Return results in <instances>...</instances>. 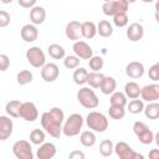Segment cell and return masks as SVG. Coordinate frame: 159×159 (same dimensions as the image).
Listing matches in <instances>:
<instances>
[{
	"instance_id": "obj_1",
	"label": "cell",
	"mask_w": 159,
	"mask_h": 159,
	"mask_svg": "<svg viewBox=\"0 0 159 159\" xmlns=\"http://www.w3.org/2000/svg\"><path fill=\"white\" fill-rule=\"evenodd\" d=\"M65 122V113L61 108L53 107L41 116V125L53 138H60L62 134V125Z\"/></svg>"
},
{
	"instance_id": "obj_2",
	"label": "cell",
	"mask_w": 159,
	"mask_h": 159,
	"mask_svg": "<svg viewBox=\"0 0 159 159\" xmlns=\"http://www.w3.org/2000/svg\"><path fill=\"white\" fill-rule=\"evenodd\" d=\"M83 127V117L78 113L71 114L67 119H65L62 125V134L66 137H76L80 134Z\"/></svg>"
},
{
	"instance_id": "obj_3",
	"label": "cell",
	"mask_w": 159,
	"mask_h": 159,
	"mask_svg": "<svg viewBox=\"0 0 159 159\" xmlns=\"http://www.w3.org/2000/svg\"><path fill=\"white\" fill-rule=\"evenodd\" d=\"M86 124L91 130L103 133L108 128V119L103 113L92 111L86 117Z\"/></svg>"
},
{
	"instance_id": "obj_4",
	"label": "cell",
	"mask_w": 159,
	"mask_h": 159,
	"mask_svg": "<svg viewBox=\"0 0 159 159\" xmlns=\"http://www.w3.org/2000/svg\"><path fill=\"white\" fill-rule=\"evenodd\" d=\"M77 101L80 104L87 109H94L99 104V99L92 87H82L77 92Z\"/></svg>"
},
{
	"instance_id": "obj_5",
	"label": "cell",
	"mask_w": 159,
	"mask_h": 159,
	"mask_svg": "<svg viewBox=\"0 0 159 159\" xmlns=\"http://www.w3.org/2000/svg\"><path fill=\"white\" fill-rule=\"evenodd\" d=\"M133 132L137 135L138 140L142 144H144V145L150 144V143L154 142V133L149 129V127L144 122H140V120L134 122V124H133Z\"/></svg>"
},
{
	"instance_id": "obj_6",
	"label": "cell",
	"mask_w": 159,
	"mask_h": 159,
	"mask_svg": "<svg viewBox=\"0 0 159 159\" xmlns=\"http://www.w3.org/2000/svg\"><path fill=\"white\" fill-rule=\"evenodd\" d=\"M26 60L35 68H42L46 65L45 53L39 46H32L26 51Z\"/></svg>"
},
{
	"instance_id": "obj_7",
	"label": "cell",
	"mask_w": 159,
	"mask_h": 159,
	"mask_svg": "<svg viewBox=\"0 0 159 159\" xmlns=\"http://www.w3.org/2000/svg\"><path fill=\"white\" fill-rule=\"evenodd\" d=\"M128 7L129 4H127L124 0H111L102 5V11L106 16H114L119 12H127Z\"/></svg>"
},
{
	"instance_id": "obj_8",
	"label": "cell",
	"mask_w": 159,
	"mask_h": 159,
	"mask_svg": "<svg viewBox=\"0 0 159 159\" xmlns=\"http://www.w3.org/2000/svg\"><path fill=\"white\" fill-rule=\"evenodd\" d=\"M12 153L17 159H32L34 153H32V147L27 140H17L12 145Z\"/></svg>"
},
{
	"instance_id": "obj_9",
	"label": "cell",
	"mask_w": 159,
	"mask_h": 159,
	"mask_svg": "<svg viewBox=\"0 0 159 159\" xmlns=\"http://www.w3.org/2000/svg\"><path fill=\"white\" fill-rule=\"evenodd\" d=\"M114 153L120 159H143L144 157L132 149V147L125 142H118L114 145Z\"/></svg>"
},
{
	"instance_id": "obj_10",
	"label": "cell",
	"mask_w": 159,
	"mask_h": 159,
	"mask_svg": "<svg viewBox=\"0 0 159 159\" xmlns=\"http://www.w3.org/2000/svg\"><path fill=\"white\" fill-rule=\"evenodd\" d=\"M72 50H73L75 55H76L77 57H80L81 60H89V58L93 56V50H92V47H91L87 42H84V41H82V40L75 41V43H73V46H72Z\"/></svg>"
},
{
	"instance_id": "obj_11",
	"label": "cell",
	"mask_w": 159,
	"mask_h": 159,
	"mask_svg": "<svg viewBox=\"0 0 159 159\" xmlns=\"http://www.w3.org/2000/svg\"><path fill=\"white\" fill-rule=\"evenodd\" d=\"M66 37L71 41H78L82 37V22L77 20H72L66 25L65 29Z\"/></svg>"
},
{
	"instance_id": "obj_12",
	"label": "cell",
	"mask_w": 159,
	"mask_h": 159,
	"mask_svg": "<svg viewBox=\"0 0 159 159\" xmlns=\"http://www.w3.org/2000/svg\"><path fill=\"white\" fill-rule=\"evenodd\" d=\"M20 117L26 122H35L39 117V111L36 104L32 102H24L20 109Z\"/></svg>"
},
{
	"instance_id": "obj_13",
	"label": "cell",
	"mask_w": 159,
	"mask_h": 159,
	"mask_svg": "<svg viewBox=\"0 0 159 159\" xmlns=\"http://www.w3.org/2000/svg\"><path fill=\"white\" fill-rule=\"evenodd\" d=\"M140 97L143 101H147V102H157L159 99V84L152 83V84L144 86L142 88Z\"/></svg>"
},
{
	"instance_id": "obj_14",
	"label": "cell",
	"mask_w": 159,
	"mask_h": 159,
	"mask_svg": "<svg viewBox=\"0 0 159 159\" xmlns=\"http://www.w3.org/2000/svg\"><path fill=\"white\" fill-rule=\"evenodd\" d=\"M60 75V70L58 66L56 63H46L42 68H41V77L45 82H53L57 80Z\"/></svg>"
},
{
	"instance_id": "obj_15",
	"label": "cell",
	"mask_w": 159,
	"mask_h": 159,
	"mask_svg": "<svg viewBox=\"0 0 159 159\" xmlns=\"http://www.w3.org/2000/svg\"><path fill=\"white\" fill-rule=\"evenodd\" d=\"M144 72H145L144 65L139 61H132L125 66V73L129 78H133V80L140 78L143 77Z\"/></svg>"
},
{
	"instance_id": "obj_16",
	"label": "cell",
	"mask_w": 159,
	"mask_h": 159,
	"mask_svg": "<svg viewBox=\"0 0 159 159\" xmlns=\"http://www.w3.org/2000/svg\"><path fill=\"white\" fill-rule=\"evenodd\" d=\"M20 35H21V39L25 42H34L39 37V30H37L36 25H34V24H26V25H24L21 27Z\"/></svg>"
},
{
	"instance_id": "obj_17",
	"label": "cell",
	"mask_w": 159,
	"mask_h": 159,
	"mask_svg": "<svg viewBox=\"0 0 159 159\" xmlns=\"http://www.w3.org/2000/svg\"><path fill=\"white\" fill-rule=\"evenodd\" d=\"M14 130L12 120L6 116H0V140H6Z\"/></svg>"
},
{
	"instance_id": "obj_18",
	"label": "cell",
	"mask_w": 159,
	"mask_h": 159,
	"mask_svg": "<svg viewBox=\"0 0 159 159\" xmlns=\"http://www.w3.org/2000/svg\"><path fill=\"white\" fill-rule=\"evenodd\" d=\"M144 36V29L139 22H133L127 29V37L132 42H137L142 40Z\"/></svg>"
},
{
	"instance_id": "obj_19",
	"label": "cell",
	"mask_w": 159,
	"mask_h": 159,
	"mask_svg": "<svg viewBox=\"0 0 159 159\" xmlns=\"http://www.w3.org/2000/svg\"><path fill=\"white\" fill-rule=\"evenodd\" d=\"M56 145L53 143H42L37 149V158L39 159H51L56 155Z\"/></svg>"
},
{
	"instance_id": "obj_20",
	"label": "cell",
	"mask_w": 159,
	"mask_h": 159,
	"mask_svg": "<svg viewBox=\"0 0 159 159\" xmlns=\"http://www.w3.org/2000/svg\"><path fill=\"white\" fill-rule=\"evenodd\" d=\"M46 19V10L42 6H34L30 10V20L34 25H41L43 24Z\"/></svg>"
},
{
	"instance_id": "obj_21",
	"label": "cell",
	"mask_w": 159,
	"mask_h": 159,
	"mask_svg": "<svg viewBox=\"0 0 159 159\" xmlns=\"http://www.w3.org/2000/svg\"><path fill=\"white\" fill-rule=\"evenodd\" d=\"M22 102H20L19 99H12L9 101L5 106V112L7 113V116L12 117V118H19L20 117V109H21Z\"/></svg>"
},
{
	"instance_id": "obj_22",
	"label": "cell",
	"mask_w": 159,
	"mask_h": 159,
	"mask_svg": "<svg viewBox=\"0 0 159 159\" xmlns=\"http://www.w3.org/2000/svg\"><path fill=\"white\" fill-rule=\"evenodd\" d=\"M116 88H117V82L111 76H106L104 80H103V82H102V84H101V87H99L101 92L103 94H106V96L107 94H112L116 91Z\"/></svg>"
},
{
	"instance_id": "obj_23",
	"label": "cell",
	"mask_w": 159,
	"mask_h": 159,
	"mask_svg": "<svg viewBox=\"0 0 159 159\" xmlns=\"http://www.w3.org/2000/svg\"><path fill=\"white\" fill-rule=\"evenodd\" d=\"M140 92H142V88L139 87V84H138L137 82L130 81V82L125 83V86H124V93H125V96H127L128 98H130V99L138 98V97L140 96Z\"/></svg>"
},
{
	"instance_id": "obj_24",
	"label": "cell",
	"mask_w": 159,
	"mask_h": 159,
	"mask_svg": "<svg viewBox=\"0 0 159 159\" xmlns=\"http://www.w3.org/2000/svg\"><path fill=\"white\" fill-rule=\"evenodd\" d=\"M104 75L101 73L99 71H92L88 73V78H87V83L89 84V87L92 88H99L103 80H104Z\"/></svg>"
},
{
	"instance_id": "obj_25",
	"label": "cell",
	"mask_w": 159,
	"mask_h": 159,
	"mask_svg": "<svg viewBox=\"0 0 159 159\" xmlns=\"http://www.w3.org/2000/svg\"><path fill=\"white\" fill-rule=\"evenodd\" d=\"M97 34L101 37H109L113 34L112 24L108 20H101L97 25Z\"/></svg>"
},
{
	"instance_id": "obj_26",
	"label": "cell",
	"mask_w": 159,
	"mask_h": 159,
	"mask_svg": "<svg viewBox=\"0 0 159 159\" xmlns=\"http://www.w3.org/2000/svg\"><path fill=\"white\" fill-rule=\"evenodd\" d=\"M97 34V25L93 21H84L82 22V37L84 39H93Z\"/></svg>"
},
{
	"instance_id": "obj_27",
	"label": "cell",
	"mask_w": 159,
	"mask_h": 159,
	"mask_svg": "<svg viewBox=\"0 0 159 159\" xmlns=\"http://www.w3.org/2000/svg\"><path fill=\"white\" fill-rule=\"evenodd\" d=\"M96 140H97V138H96V134L93 133V130H83L80 135L81 144L83 147H87V148L93 147L96 144Z\"/></svg>"
},
{
	"instance_id": "obj_28",
	"label": "cell",
	"mask_w": 159,
	"mask_h": 159,
	"mask_svg": "<svg viewBox=\"0 0 159 159\" xmlns=\"http://www.w3.org/2000/svg\"><path fill=\"white\" fill-rule=\"evenodd\" d=\"M47 52L48 55L55 58V60H61V58H65L66 57V51L65 48L58 45V43H51L48 47H47Z\"/></svg>"
},
{
	"instance_id": "obj_29",
	"label": "cell",
	"mask_w": 159,
	"mask_h": 159,
	"mask_svg": "<svg viewBox=\"0 0 159 159\" xmlns=\"http://www.w3.org/2000/svg\"><path fill=\"white\" fill-rule=\"evenodd\" d=\"M144 114L149 119H158L159 118V103L158 102H149L148 106L144 107Z\"/></svg>"
},
{
	"instance_id": "obj_30",
	"label": "cell",
	"mask_w": 159,
	"mask_h": 159,
	"mask_svg": "<svg viewBox=\"0 0 159 159\" xmlns=\"http://www.w3.org/2000/svg\"><path fill=\"white\" fill-rule=\"evenodd\" d=\"M88 71L83 67H77L73 72V81L76 84L82 86L84 83H87V78H88Z\"/></svg>"
},
{
	"instance_id": "obj_31",
	"label": "cell",
	"mask_w": 159,
	"mask_h": 159,
	"mask_svg": "<svg viewBox=\"0 0 159 159\" xmlns=\"http://www.w3.org/2000/svg\"><path fill=\"white\" fill-rule=\"evenodd\" d=\"M127 98L128 97L125 96V93H123V92H116L114 91L111 94L109 103H111V106H122V107H125L128 104Z\"/></svg>"
},
{
	"instance_id": "obj_32",
	"label": "cell",
	"mask_w": 159,
	"mask_h": 159,
	"mask_svg": "<svg viewBox=\"0 0 159 159\" xmlns=\"http://www.w3.org/2000/svg\"><path fill=\"white\" fill-rule=\"evenodd\" d=\"M45 139H46V134L42 129H39V128H35L31 130L30 133V142L35 145H41L42 143H45Z\"/></svg>"
},
{
	"instance_id": "obj_33",
	"label": "cell",
	"mask_w": 159,
	"mask_h": 159,
	"mask_svg": "<svg viewBox=\"0 0 159 159\" xmlns=\"http://www.w3.org/2000/svg\"><path fill=\"white\" fill-rule=\"evenodd\" d=\"M114 152V144L111 139H104L99 144V153L102 157H111Z\"/></svg>"
},
{
	"instance_id": "obj_34",
	"label": "cell",
	"mask_w": 159,
	"mask_h": 159,
	"mask_svg": "<svg viewBox=\"0 0 159 159\" xmlns=\"http://www.w3.org/2000/svg\"><path fill=\"white\" fill-rule=\"evenodd\" d=\"M127 107H128V111H129V113H132V114H139V113H142L143 111H144V103H143V99H138V98H134V99H132L128 104H127Z\"/></svg>"
},
{
	"instance_id": "obj_35",
	"label": "cell",
	"mask_w": 159,
	"mask_h": 159,
	"mask_svg": "<svg viewBox=\"0 0 159 159\" xmlns=\"http://www.w3.org/2000/svg\"><path fill=\"white\" fill-rule=\"evenodd\" d=\"M32 78H34L32 72L29 71V70H22V71H20V72L17 73V76H16V81H17V83H19L20 86H25V84L31 83V82H32Z\"/></svg>"
},
{
	"instance_id": "obj_36",
	"label": "cell",
	"mask_w": 159,
	"mask_h": 159,
	"mask_svg": "<svg viewBox=\"0 0 159 159\" xmlns=\"http://www.w3.org/2000/svg\"><path fill=\"white\" fill-rule=\"evenodd\" d=\"M108 114H109V117L112 119L119 120V119H122L125 116V109L122 106H109Z\"/></svg>"
},
{
	"instance_id": "obj_37",
	"label": "cell",
	"mask_w": 159,
	"mask_h": 159,
	"mask_svg": "<svg viewBox=\"0 0 159 159\" xmlns=\"http://www.w3.org/2000/svg\"><path fill=\"white\" fill-rule=\"evenodd\" d=\"M80 61H81V58L77 57L76 55H70V56L65 57L63 66L68 70H76L77 67H80Z\"/></svg>"
},
{
	"instance_id": "obj_38",
	"label": "cell",
	"mask_w": 159,
	"mask_h": 159,
	"mask_svg": "<svg viewBox=\"0 0 159 159\" xmlns=\"http://www.w3.org/2000/svg\"><path fill=\"white\" fill-rule=\"evenodd\" d=\"M128 21H129V19H128L127 12H119V14H117V15L113 16V22H114V25L117 27H124V26H127L128 25Z\"/></svg>"
},
{
	"instance_id": "obj_39",
	"label": "cell",
	"mask_w": 159,
	"mask_h": 159,
	"mask_svg": "<svg viewBox=\"0 0 159 159\" xmlns=\"http://www.w3.org/2000/svg\"><path fill=\"white\" fill-rule=\"evenodd\" d=\"M104 62H103V58L101 56H92L88 61V66L92 71H99L102 70Z\"/></svg>"
},
{
	"instance_id": "obj_40",
	"label": "cell",
	"mask_w": 159,
	"mask_h": 159,
	"mask_svg": "<svg viewBox=\"0 0 159 159\" xmlns=\"http://www.w3.org/2000/svg\"><path fill=\"white\" fill-rule=\"evenodd\" d=\"M148 76L152 81H159V62L152 65L148 70Z\"/></svg>"
},
{
	"instance_id": "obj_41",
	"label": "cell",
	"mask_w": 159,
	"mask_h": 159,
	"mask_svg": "<svg viewBox=\"0 0 159 159\" xmlns=\"http://www.w3.org/2000/svg\"><path fill=\"white\" fill-rule=\"evenodd\" d=\"M10 24V15L7 11L1 10L0 11V27H6Z\"/></svg>"
},
{
	"instance_id": "obj_42",
	"label": "cell",
	"mask_w": 159,
	"mask_h": 159,
	"mask_svg": "<svg viewBox=\"0 0 159 159\" xmlns=\"http://www.w3.org/2000/svg\"><path fill=\"white\" fill-rule=\"evenodd\" d=\"M9 66H10V58L5 53H1L0 55V70L4 72L7 70Z\"/></svg>"
},
{
	"instance_id": "obj_43",
	"label": "cell",
	"mask_w": 159,
	"mask_h": 159,
	"mask_svg": "<svg viewBox=\"0 0 159 159\" xmlns=\"http://www.w3.org/2000/svg\"><path fill=\"white\" fill-rule=\"evenodd\" d=\"M36 1L37 0H17L19 5L25 9H32L34 6H36Z\"/></svg>"
},
{
	"instance_id": "obj_44",
	"label": "cell",
	"mask_w": 159,
	"mask_h": 159,
	"mask_svg": "<svg viewBox=\"0 0 159 159\" xmlns=\"http://www.w3.org/2000/svg\"><path fill=\"white\" fill-rule=\"evenodd\" d=\"M84 157H86L84 153L83 152H80V150H73L68 155L70 159H84Z\"/></svg>"
},
{
	"instance_id": "obj_45",
	"label": "cell",
	"mask_w": 159,
	"mask_h": 159,
	"mask_svg": "<svg viewBox=\"0 0 159 159\" xmlns=\"http://www.w3.org/2000/svg\"><path fill=\"white\" fill-rule=\"evenodd\" d=\"M149 158L150 159H159V149H152L149 152Z\"/></svg>"
},
{
	"instance_id": "obj_46",
	"label": "cell",
	"mask_w": 159,
	"mask_h": 159,
	"mask_svg": "<svg viewBox=\"0 0 159 159\" xmlns=\"http://www.w3.org/2000/svg\"><path fill=\"white\" fill-rule=\"evenodd\" d=\"M154 142H155V143H157V145L159 147V130L154 134Z\"/></svg>"
},
{
	"instance_id": "obj_47",
	"label": "cell",
	"mask_w": 159,
	"mask_h": 159,
	"mask_svg": "<svg viewBox=\"0 0 159 159\" xmlns=\"http://www.w3.org/2000/svg\"><path fill=\"white\" fill-rule=\"evenodd\" d=\"M154 17H155V21L159 24V11H155V14H154Z\"/></svg>"
},
{
	"instance_id": "obj_48",
	"label": "cell",
	"mask_w": 159,
	"mask_h": 159,
	"mask_svg": "<svg viewBox=\"0 0 159 159\" xmlns=\"http://www.w3.org/2000/svg\"><path fill=\"white\" fill-rule=\"evenodd\" d=\"M2 4H11L12 2V0H0Z\"/></svg>"
},
{
	"instance_id": "obj_49",
	"label": "cell",
	"mask_w": 159,
	"mask_h": 159,
	"mask_svg": "<svg viewBox=\"0 0 159 159\" xmlns=\"http://www.w3.org/2000/svg\"><path fill=\"white\" fill-rule=\"evenodd\" d=\"M155 11H159V0H157L155 2Z\"/></svg>"
},
{
	"instance_id": "obj_50",
	"label": "cell",
	"mask_w": 159,
	"mask_h": 159,
	"mask_svg": "<svg viewBox=\"0 0 159 159\" xmlns=\"http://www.w3.org/2000/svg\"><path fill=\"white\" fill-rule=\"evenodd\" d=\"M124 1H125L127 4H133V2H135L137 0H124Z\"/></svg>"
},
{
	"instance_id": "obj_51",
	"label": "cell",
	"mask_w": 159,
	"mask_h": 159,
	"mask_svg": "<svg viewBox=\"0 0 159 159\" xmlns=\"http://www.w3.org/2000/svg\"><path fill=\"white\" fill-rule=\"evenodd\" d=\"M143 2H152V1H154V0H142Z\"/></svg>"
},
{
	"instance_id": "obj_52",
	"label": "cell",
	"mask_w": 159,
	"mask_h": 159,
	"mask_svg": "<svg viewBox=\"0 0 159 159\" xmlns=\"http://www.w3.org/2000/svg\"><path fill=\"white\" fill-rule=\"evenodd\" d=\"M106 1H111V0H104V2H106Z\"/></svg>"
}]
</instances>
